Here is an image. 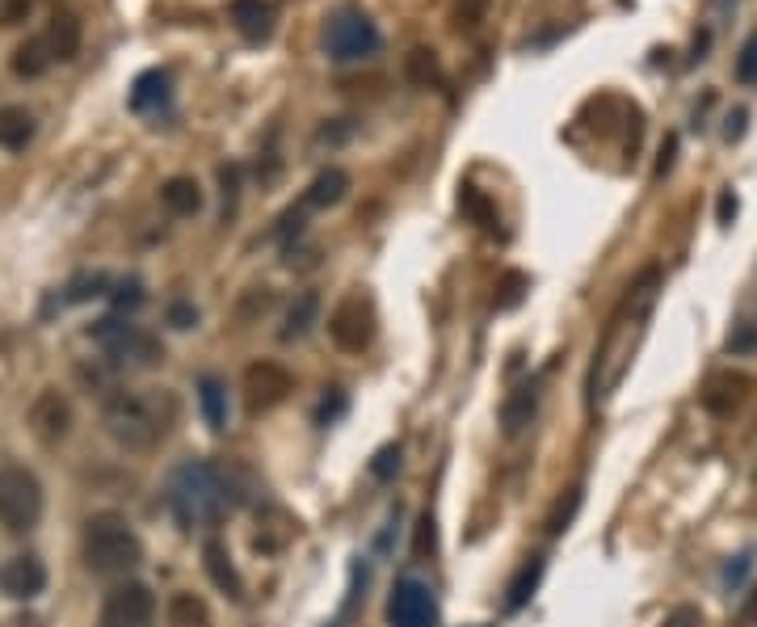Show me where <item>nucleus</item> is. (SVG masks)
<instances>
[{
  "label": "nucleus",
  "instance_id": "9b49d317",
  "mask_svg": "<svg viewBox=\"0 0 757 627\" xmlns=\"http://www.w3.org/2000/svg\"><path fill=\"white\" fill-rule=\"evenodd\" d=\"M387 623L392 627H438L442 615H438V602H434V590H429L425 581H396L392 598H387Z\"/></svg>",
  "mask_w": 757,
  "mask_h": 627
},
{
  "label": "nucleus",
  "instance_id": "4c0bfd02",
  "mask_svg": "<svg viewBox=\"0 0 757 627\" xmlns=\"http://www.w3.org/2000/svg\"><path fill=\"white\" fill-rule=\"evenodd\" d=\"M34 0H0V26H22Z\"/></svg>",
  "mask_w": 757,
  "mask_h": 627
},
{
  "label": "nucleus",
  "instance_id": "c9c22d12",
  "mask_svg": "<svg viewBox=\"0 0 757 627\" xmlns=\"http://www.w3.org/2000/svg\"><path fill=\"white\" fill-rule=\"evenodd\" d=\"M219 186H223V211H232L236 207V198H240V165H219Z\"/></svg>",
  "mask_w": 757,
  "mask_h": 627
},
{
  "label": "nucleus",
  "instance_id": "39448f33",
  "mask_svg": "<svg viewBox=\"0 0 757 627\" xmlns=\"http://www.w3.org/2000/svg\"><path fill=\"white\" fill-rule=\"evenodd\" d=\"M383 47V34L379 26L366 17L362 9L345 5L329 17V26H324V55L333 59V64H358V59H375Z\"/></svg>",
  "mask_w": 757,
  "mask_h": 627
},
{
  "label": "nucleus",
  "instance_id": "c03bdc74",
  "mask_svg": "<svg viewBox=\"0 0 757 627\" xmlns=\"http://www.w3.org/2000/svg\"><path fill=\"white\" fill-rule=\"evenodd\" d=\"M673 156H678V135H665L661 144V160H657V177H665L673 169Z\"/></svg>",
  "mask_w": 757,
  "mask_h": 627
},
{
  "label": "nucleus",
  "instance_id": "1a4fd4ad",
  "mask_svg": "<svg viewBox=\"0 0 757 627\" xmlns=\"http://www.w3.org/2000/svg\"><path fill=\"white\" fill-rule=\"evenodd\" d=\"M295 392V375L274 358H257L244 367V404L249 413H270Z\"/></svg>",
  "mask_w": 757,
  "mask_h": 627
},
{
  "label": "nucleus",
  "instance_id": "5701e85b",
  "mask_svg": "<svg viewBox=\"0 0 757 627\" xmlns=\"http://www.w3.org/2000/svg\"><path fill=\"white\" fill-rule=\"evenodd\" d=\"M160 202H165V211L177 215V219H190L202 211V190L194 177H169L165 186H160Z\"/></svg>",
  "mask_w": 757,
  "mask_h": 627
},
{
  "label": "nucleus",
  "instance_id": "bb28decb",
  "mask_svg": "<svg viewBox=\"0 0 757 627\" xmlns=\"http://www.w3.org/2000/svg\"><path fill=\"white\" fill-rule=\"evenodd\" d=\"M539 581H543V556H530L518 569V577L509 581V598H505L509 611H522V606L530 602V594L539 590Z\"/></svg>",
  "mask_w": 757,
  "mask_h": 627
},
{
  "label": "nucleus",
  "instance_id": "f8f14e48",
  "mask_svg": "<svg viewBox=\"0 0 757 627\" xmlns=\"http://www.w3.org/2000/svg\"><path fill=\"white\" fill-rule=\"evenodd\" d=\"M30 430L34 438H43V442H59V438H68L72 430V404L64 392H38V400L30 404Z\"/></svg>",
  "mask_w": 757,
  "mask_h": 627
},
{
  "label": "nucleus",
  "instance_id": "c756f323",
  "mask_svg": "<svg viewBox=\"0 0 757 627\" xmlns=\"http://www.w3.org/2000/svg\"><path fill=\"white\" fill-rule=\"evenodd\" d=\"M459 207H463V215H467V219H476L480 228H493V224H497L493 202H488L476 186H463V190H459Z\"/></svg>",
  "mask_w": 757,
  "mask_h": 627
},
{
  "label": "nucleus",
  "instance_id": "ea45409f",
  "mask_svg": "<svg viewBox=\"0 0 757 627\" xmlns=\"http://www.w3.org/2000/svg\"><path fill=\"white\" fill-rule=\"evenodd\" d=\"M299 232H303V207H291V211L278 219L274 236H278V240H291V236H299Z\"/></svg>",
  "mask_w": 757,
  "mask_h": 627
},
{
  "label": "nucleus",
  "instance_id": "7ed1b4c3",
  "mask_svg": "<svg viewBox=\"0 0 757 627\" xmlns=\"http://www.w3.org/2000/svg\"><path fill=\"white\" fill-rule=\"evenodd\" d=\"M101 421H106V430L118 447L152 451L156 442L173 430L177 400L165 392H106Z\"/></svg>",
  "mask_w": 757,
  "mask_h": 627
},
{
  "label": "nucleus",
  "instance_id": "412c9836",
  "mask_svg": "<svg viewBox=\"0 0 757 627\" xmlns=\"http://www.w3.org/2000/svg\"><path fill=\"white\" fill-rule=\"evenodd\" d=\"M345 194H350V173L337 169V165H329V169L316 173V181L308 186V194H303V207H316V211L337 207Z\"/></svg>",
  "mask_w": 757,
  "mask_h": 627
},
{
  "label": "nucleus",
  "instance_id": "f704fd0d",
  "mask_svg": "<svg viewBox=\"0 0 757 627\" xmlns=\"http://www.w3.org/2000/svg\"><path fill=\"white\" fill-rule=\"evenodd\" d=\"M577 505H581V489H568V497L556 501V510H551V518H547V535H560L572 522V514H577Z\"/></svg>",
  "mask_w": 757,
  "mask_h": 627
},
{
  "label": "nucleus",
  "instance_id": "f03ea898",
  "mask_svg": "<svg viewBox=\"0 0 757 627\" xmlns=\"http://www.w3.org/2000/svg\"><path fill=\"white\" fill-rule=\"evenodd\" d=\"M169 501H173V514L186 531H207V527H219L232 505L244 501V489H240V476L232 468L198 459V463L177 468V476L169 484Z\"/></svg>",
  "mask_w": 757,
  "mask_h": 627
},
{
  "label": "nucleus",
  "instance_id": "4468645a",
  "mask_svg": "<svg viewBox=\"0 0 757 627\" xmlns=\"http://www.w3.org/2000/svg\"><path fill=\"white\" fill-rule=\"evenodd\" d=\"M0 590H5L9 598H38L47 590V569L38 556H13L5 564V573H0Z\"/></svg>",
  "mask_w": 757,
  "mask_h": 627
},
{
  "label": "nucleus",
  "instance_id": "f257e3e1",
  "mask_svg": "<svg viewBox=\"0 0 757 627\" xmlns=\"http://www.w3.org/2000/svg\"><path fill=\"white\" fill-rule=\"evenodd\" d=\"M657 295H661V270L648 266V270L623 291L619 308L610 312L598 350H593V371H589V392H593V400H606L610 392L619 388V379L627 375L631 354H636L640 337H644V329H648V316H652V308H657Z\"/></svg>",
  "mask_w": 757,
  "mask_h": 627
},
{
  "label": "nucleus",
  "instance_id": "a878e982",
  "mask_svg": "<svg viewBox=\"0 0 757 627\" xmlns=\"http://www.w3.org/2000/svg\"><path fill=\"white\" fill-rule=\"evenodd\" d=\"M198 404H202V417H207L211 430L228 426V388H223L215 375H207V379L198 383Z\"/></svg>",
  "mask_w": 757,
  "mask_h": 627
},
{
  "label": "nucleus",
  "instance_id": "dca6fc26",
  "mask_svg": "<svg viewBox=\"0 0 757 627\" xmlns=\"http://www.w3.org/2000/svg\"><path fill=\"white\" fill-rule=\"evenodd\" d=\"M535 409H539V383L535 379H526V383H518L514 392L505 396V404H501V434L505 438H518L530 421H535Z\"/></svg>",
  "mask_w": 757,
  "mask_h": 627
},
{
  "label": "nucleus",
  "instance_id": "20e7f679",
  "mask_svg": "<svg viewBox=\"0 0 757 627\" xmlns=\"http://www.w3.org/2000/svg\"><path fill=\"white\" fill-rule=\"evenodd\" d=\"M143 560V543L127 518L97 514L85 527V564L101 577H122Z\"/></svg>",
  "mask_w": 757,
  "mask_h": 627
},
{
  "label": "nucleus",
  "instance_id": "79ce46f5",
  "mask_svg": "<svg viewBox=\"0 0 757 627\" xmlns=\"http://www.w3.org/2000/svg\"><path fill=\"white\" fill-rule=\"evenodd\" d=\"M736 211H741V202H736V194H732V190H724V194H720V207H715V219H720L724 228H732Z\"/></svg>",
  "mask_w": 757,
  "mask_h": 627
},
{
  "label": "nucleus",
  "instance_id": "a18cd8bd",
  "mask_svg": "<svg viewBox=\"0 0 757 627\" xmlns=\"http://www.w3.org/2000/svg\"><path fill=\"white\" fill-rule=\"evenodd\" d=\"M745 123H749V114H745V110H732V114H728V127H724V139H728V144H736V139L745 135Z\"/></svg>",
  "mask_w": 757,
  "mask_h": 627
},
{
  "label": "nucleus",
  "instance_id": "9d476101",
  "mask_svg": "<svg viewBox=\"0 0 757 627\" xmlns=\"http://www.w3.org/2000/svg\"><path fill=\"white\" fill-rule=\"evenodd\" d=\"M156 598L143 581H122L101 602V627H152Z\"/></svg>",
  "mask_w": 757,
  "mask_h": 627
},
{
  "label": "nucleus",
  "instance_id": "c85d7f7f",
  "mask_svg": "<svg viewBox=\"0 0 757 627\" xmlns=\"http://www.w3.org/2000/svg\"><path fill=\"white\" fill-rule=\"evenodd\" d=\"M64 291H68V295H64V303H85V299H97V295H110V278L101 274V270H93V274H80V278H72Z\"/></svg>",
  "mask_w": 757,
  "mask_h": 627
},
{
  "label": "nucleus",
  "instance_id": "4be33fe9",
  "mask_svg": "<svg viewBox=\"0 0 757 627\" xmlns=\"http://www.w3.org/2000/svg\"><path fill=\"white\" fill-rule=\"evenodd\" d=\"M34 131V114L26 106H0V148L5 152H26Z\"/></svg>",
  "mask_w": 757,
  "mask_h": 627
},
{
  "label": "nucleus",
  "instance_id": "423d86ee",
  "mask_svg": "<svg viewBox=\"0 0 757 627\" xmlns=\"http://www.w3.org/2000/svg\"><path fill=\"white\" fill-rule=\"evenodd\" d=\"M93 337L101 341V350H106L118 367L148 371V367H156V362H165V346H160L148 329H139V325H131V320H122V316L97 320Z\"/></svg>",
  "mask_w": 757,
  "mask_h": 627
},
{
  "label": "nucleus",
  "instance_id": "aec40b11",
  "mask_svg": "<svg viewBox=\"0 0 757 627\" xmlns=\"http://www.w3.org/2000/svg\"><path fill=\"white\" fill-rule=\"evenodd\" d=\"M316 325H320V295H316V291H299V295L291 299V308H286V320H282V341H299V337H308Z\"/></svg>",
  "mask_w": 757,
  "mask_h": 627
},
{
  "label": "nucleus",
  "instance_id": "6ab92c4d",
  "mask_svg": "<svg viewBox=\"0 0 757 627\" xmlns=\"http://www.w3.org/2000/svg\"><path fill=\"white\" fill-rule=\"evenodd\" d=\"M43 38H47V47H51V55L59 59V64H68V59L80 55V43H85V26H80L76 13H55Z\"/></svg>",
  "mask_w": 757,
  "mask_h": 627
},
{
  "label": "nucleus",
  "instance_id": "de8ad7c7",
  "mask_svg": "<svg viewBox=\"0 0 757 627\" xmlns=\"http://www.w3.org/2000/svg\"><path fill=\"white\" fill-rule=\"evenodd\" d=\"M741 623H757V590L749 594V602H745V611H741Z\"/></svg>",
  "mask_w": 757,
  "mask_h": 627
},
{
  "label": "nucleus",
  "instance_id": "e433bc0d",
  "mask_svg": "<svg viewBox=\"0 0 757 627\" xmlns=\"http://www.w3.org/2000/svg\"><path fill=\"white\" fill-rule=\"evenodd\" d=\"M400 472V447H383L375 459H371V476L375 480H392Z\"/></svg>",
  "mask_w": 757,
  "mask_h": 627
},
{
  "label": "nucleus",
  "instance_id": "2f4dec72",
  "mask_svg": "<svg viewBox=\"0 0 757 627\" xmlns=\"http://www.w3.org/2000/svg\"><path fill=\"white\" fill-rule=\"evenodd\" d=\"M732 76H736V85H745V89L757 85V34H749V38H745V47L736 51Z\"/></svg>",
  "mask_w": 757,
  "mask_h": 627
},
{
  "label": "nucleus",
  "instance_id": "393cba45",
  "mask_svg": "<svg viewBox=\"0 0 757 627\" xmlns=\"http://www.w3.org/2000/svg\"><path fill=\"white\" fill-rule=\"evenodd\" d=\"M404 76H408V85H417V89H434L438 80H442V59L434 47H413L404 55Z\"/></svg>",
  "mask_w": 757,
  "mask_h": 627
},
{
  "label": "nucleus",
  "instance_id": "72a5a7b5",
  "mask_svg": "<svg viewBox=\"0 0 757 627\" xmlns=\"http://www.w3.org/2000/svg\"><path fill=\"white\" fill-rule=\"evenodd\" d=\"M110 299H114V308H118V312H135L148 295H143V282H139V278H122L118 287L110 291Z\"/></svg>",
  "mask_w": 757,
  "mask_h": 627
},
{
  "label": "nucleus",
  "instance_id": "cd10ccee",
  "mask_svg": "<svg viewBox=\"0 0 757 627\" xmlns=\"http://www.w3.org/2000/svg\"><path fill=\"white\" fill-rule=\"evenodd\" d=\"M211 611L198 594H173L169 598V627H207Z\"/></svg>",
  "mask_w": 757,
  "mask_h": 627
},
{
  "label": "nucleus",
  "instance_id": "a211bd4d",
  "mask_svg": "<svg viewBox=\"0 0 757 627\" xmlns=\"http://www.w3.org/2000/svg\"><path fill=\"white\" fill-rule=\"evenodd\" d=\"M228 17L249 43H261V38H270V30H274V5L270 0H232Z\"/></svg>",
  "mask_w": 757,
  "mask_h": 627
},
{
  "label": "nucleus",
  "instance_id": "0eeeda50",
  "mask_svg": "<svg viewBox=\"0 0 757 627\" xmlns=\"http://www.w3.org/2000/svg\"><path fill=\"white\" fill-rule=\"evenodd\" d=\"M38 514H43V484H38V476L30 468H17V463L0 468V527L22 535L38 522Z\"/></svg>",
  "mask_w": 757,
  "mask_h": 627
},
{
  "label": "nucleus",
  "instance_id": "49530a36",
  "mask_svg": "<svg viewBox=\"0 0 757 627\" xmlns=\"http://www.w3.org/2000/svg\"><path fill=\"white\" fill-rule=\"evenodd\" d=\"M665 627H699V611H690V606H682V611H673L665 619Z\"/></svg>",
  "mask_w": 757,
  "mask_h": 627
},
{
  "label": "nucleus",
  "instance_id": "a19ab883",
  "mask_svg": "<svg viewBox=\"0 0 757 627\" xmlns=\"http://www.w3.org/2000/svg\"><path fill=\"white\" fill-rule=\"evenodd\" d=\"M169 325L173 329H194L198 325V308H194V303H173V308H169Z\"/></svg>",
  "mask_w": 757,
  "mask_h": 627
},
{
  "label": "nucleus",
  "instance_id": "473e14b6",
  "mask_svg": "<svg viewBox=\"0 0 757 627\" xmlns=\"http://www.w3.org/2000/svg\"><path fill=\"white\" fill-rule=\"evenodd\" d=\"M724 350H728L732 358L757 354V325H753V320H736L732 333H728V341H724Z\"/></svg>",
  "mask_w": 757,
  "mask_h": 627
},
{
  "label": "nucleus",
  "instance_id": "58836bf2",
  "mask_svg": "<svg viewBox=\"0 0 757 627\" xmlns=\"http://www.w3.org/2000/svg\"><path fill=\"white\" fill-rule=\"evenodd\" d=\"M350 135H354L350 118H333V127H320V131H316V144H345Z\"/></svg>",
  "mask_w": 757,
  "mask_h": 627
},
{
  "label": "nucleus",
  "instance_id": "b1692460",
  "mask_svg": "<svg viewBox=\"0 0 757 627\" xmlns=\"http://www.w3.org/2000/svg\"><path fill=\"white\" fill-rule=\"evenodd\" d=\"M51 64H55V55H51V47H47V38H43V34L30 38V43H22V47L13 51V72H17V76H26V80L47 76Z\"/></svg>",
  "mask_w": 757,
  "mask_h": 627
},
{
  "label": "nucleus",
  "instance_id": "6e6552de",
  "mask_svg": "<svg viewBox=\"0 0 757 627\" xmlns=\"http://www.w3.org/2000/svg\"><path fill=\"white\" fill-rule=\"evenodd\" d=\"M329 337L345 354H362L375 341V303L362 291H350L337 308L329 312Z\"/></svg>",
  "mask_w": 757,
  "mask_h": 627
},
{
  "label": "nucleus",
  "instance_id": "ddd939ff",
  "mask_svg": "<svg viewBox=\"0 0 757 627\" xmlns=\"http://www.w3.org/2000/svg\"><path fill=\"white\" fill-rule=\"evenodd\" d=\"M749 392H753V379H749L745 371H720V375L707 379V388H703V409L715 413V417H732V413L749 400Z\"/></svg>",
  "mask_w": 757,
  "mask_h": 627
},
{
  "label": "nucleus",
  "instance_id": "f3484780",
  "mask_svg": "<svg viewBox=\"0 0 757 627\" xmlns=\"http://www.w3.org/2000/svg\"><path fill=\"white\" fill-rule=\"evenodd\" d=\"M202 569H207V577H211L232 602H244V581H240L236 564H232V552L223 548L219 539H207V543H202Z\"/></svg>",
  "mask_w": 757,
  "mask_h": 627
},
{
  "label": "nucleus",
  "instance_id": "09e8293b",
  "mask_svg": "<svg viewBox=\"0 0 757 627\" xmlns=\"http://www.w3.org/2000/svg\"><path fill=\"white\" fill-rule=\"evenodd\" d=\"M753 476H757V472H753Z\"/></svg>",
  "mask_w": 757,
  "mask_h": 627
},
{
  "label": "nucleus",
  "instance_id": "7c9ffc66",
  "mask_svg": "<svg viewBox=\"0 0 757 627\" xmlns=\"http://www.w3.org/2000/svg\"><path fill=\"white\" fill-rule=\"evenodd\" d=\"M526 291H530V278L522 274V270H509V274H501V282H497V295H493V303L505 312V308H518V303L526 299Z\"/></svg>",
  "mask_w": 757,
  "mask_h": 627
},
{
  "label": "nucleus",
  "instance_id": "2eb2a0df",
  "mask_svg": "<svg viewBox=\"0 0 757 627\" xmlns=\"http://www.w3.org/2000/svg\"><path fill=\"white\" fill-rule=\"evenodd\" d=\"M127 101H131L135 114H160V110H165L169 101H173V76H169V68H148V72H139Z\"/></svg>",
  "mask_w": 757,
  "mask_h": 627
},
{
  "label": "nucleus",
  "instance_id": "37998d69",
  "mask_svg": "<svg viewBox=\"0 0 757 627\" xmlns=\"http://www.w3.org/2000/svg\"><path fill=\"white\" fill-rule=\"evenodd\" d=\"M484 5H488V0H459V22L463 26H480Z\"/></svg>",
  "mask_w": 757,
  "mask_h": 627
}]
</instances>
